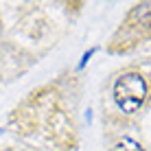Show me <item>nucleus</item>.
Here are the masks:
<instances>
[{"mask_svg": "<svg viewBox=\"0 0 151 151\" xmlns=\"http://www.w3.org/2000/svg\"><path fill=\"white\" fill-rule=\"evenodd\" d=\"M116 151H142V147H140L138 142H134L132 138H123L121 142L116 145Z\"/></svg>", "mask_w": 151, "mask_h": 151, "instance_id": "obj_3", "label": "nucleus"}, {"mask_svg": "<svg viewBox=\"0 0 151 151\" xmlns=\"http://www.w3.org/2000/svg\"><path fill=\"white\" fill-rule=\"evenodd\" d=\"M145 99H147V83L142 75L138 72H125L114 83V101H116L118 110L134 114L142 107Z\"/></svg>", "mask_w": 151, "mask_h": 151, "instance_id": "obj_1", "label": "nucleus"}, {"mask_svg": "<svg viewBox=\"0 0 151 151\" xmlns=\"http://www.w3.org/2000/svg\"><path fill=\"white\" fill-rule=\"evenodd\" d=\"M132 18H136L138 24H142V27H149V29H151V2L138 4V7L134 9Z\"/></svg>", "mask_w": 151, "mask_h": 151, "instance_id": "obj_2", "label": "nucleus"}]
</instances>
